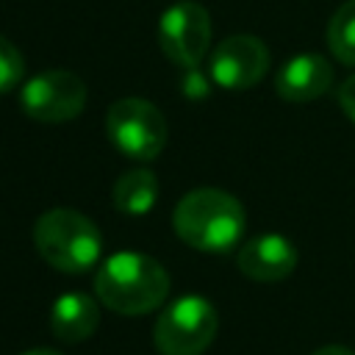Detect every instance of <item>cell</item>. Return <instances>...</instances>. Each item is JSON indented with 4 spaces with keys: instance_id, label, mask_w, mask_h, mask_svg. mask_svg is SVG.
I'll return each mask as SVG.
<instances>
[{
    "instance_id": "6da1fadb",
    "label": "cell",
    "mask_w": 355,
    "mask_h": 355,
    "mask_svg": "<svg viewBox=\"0 0 355 355\" xmlns=\"http://www.w3.org/2000/svg\"><path fill=\"white\" fill-rule=\"evenodd\" d=\"M94 294L103 305L116 313H150L166 300L169 275L155 258L133 250H119L108 255L97 269Z\"/></svg>"
},
{
    "instance_id": "7a4b0ae2",
    "label": "cell",
    "mask_w": 355,
    "mask_h": 355,
    "mask_svg": "<svg viewBox=\"0 0 355 355\" xmlns=\"http://www.w3.org/2000/svg\"><path fill=\"white\" fill-rule=\"evenodd\" d=\"M172 227L180 241L200 252H225L241 239L247 216L233 194L202 186L180 197L172 211Z\"/></svg>"
},
{
    "instance_id": "3957f363",
    "label": "cell",
    "mask_w": 355,
    "mask_h": 355,
    "mask_svg": "<svg viewBox=\"0 0 355 355\" xmlns=\"http://www.w3.org/2000/svg\"><path fill=\"white\" fill-rule=\"evenodd\" d=\"M33 241L39 255L58 272H89L100 252L103 239L97 225L75 208H50L36 219Z\"/></svg>"
},
{
    "instance_id": "277c9868",
    "label": "cell",
    "mask_w": 355,
    "mask_h": 355,
    "mask_svg": "<svg viewBox=\"0 0 355 355\" xmlns=\"http://www.w3.org/2000/svg\"><path fill=\"white\" fill-rule=\"evenodd\" d=\"M216 327V308L200 294H183L161 311L153 327V341L161 355H202L211 347Z\"/></svg>"
},
{
    "instance_id": "5b68a950",
    "label": "cell",
    "mask_w": 355,
    "mask_h": 355,
    "mask_svg": "<svg viewBox=\"0 0 355 355\" xmlns=\"http://www.w3.org/2000/svg\"><path fill=\"white\" fill-rule=\"evenodd\" d=\"M111 144L136 161L155 158L166 144V119L144 97H122L105 114Z\"/></svg>"
},
{
    "instance_id": "8992f818",
    "label": "cell",
    "mask_w": 355,
    "mask_h": 355,
    "mask_svg": "<svg viewBox=\"0 0 355 355\" xmlns=\"http://www.w3.org/2000/svg\"><path fill=\"white\" fill-rule=\"evenodd\" d=\"M19 105L36 122H69L86 105V83L69 69H47L25 80Z\"/></svg>"
},
{
    "instance_id": "52a82bcc",
    "label": "cell",
    "mask_w": 355,
    "mask_h": 355,
    "mask_svg": "<svg viewBox=\"0 0 355 355\" xmlns=\"http://www.w3.org/2000/svg\"><path fill=\"white\" fill-rule=\"evenodd\" d=\"M158 44L172 64L183 69L200 67L211 44L208 11L194 0L172 3L158 19Z\"/></svg>"
},
{
    "instance_id": "ba28073f",
    "label": "cell",
    "mask_w": 355,
    "mask_h": 355,
    "mask_svg": "<svg viewBox=\"0 0 355 355\" xmlns=\"http://www.w3.org/2000/svg\"><path fill=\"white\" fill-rule=\"evenodd\" d=\"M269 69V50L252 33H233L211 53V78L222 89H250L261 83Z\"/></svg>"
},
{
    "instance_id": "9c48e42d",
    "label": "cell",
    "mask_w": 355,
    "mask_h": 355,
    "mask_svg": "<svg viewBox=\"0 0 355 355\" xmlns=\"http://www.w3.org/2000/svg\"><path fill=\"white\" fill-rule=\"evenodd\" d=\"M236 263L241 275L255 283H277L294 272L297 247L280 233H261L244 241V247L236 255Z\"/></svg>"
},
{
    "instance_id": "30bf717a",
    "label": "cell",
    "mask_w": 355,
    "mask_h": 355,
    "mask_svg": "<svg viewBox=\"0 0 355 355\" xmlns=\"http://www.w3.org/2000/svg\"><path fill=\"white\" fill-rule=\"evenodd\" d=\"M333 86V67L319 53L291 55L275 78V92L286 103H311Z\"/></svg>"
},
{
    "instance_id": "8fae6325",
    "label": "cell",
    "mask_w": 355,
    "mask_h": 355,
    "mask_svg": "<svg viewBox=\"0 0 355 355\" xmlns=\"http://www.w3.org/2000/svg\"><path fill=\"white\" fill-rule=\"evenodd\" d=\"M100 324L97 302L83 291L61 294L50 308V330L64 344H78L89 338Z\"/></svg>"
},
{
    "instance_id": "7c38bea8",
    "label": "cell",
    "mask_w": 355,
    "mask_h": 355,
    "mask_svg": "<svg viewBox=\"0 0 355 355\" xmlns=\"http://www.w3.org/2000/svg\"><path fill=\"white\" fill-rule=\"evenodd\" d=\"M158 200V178L150 169H128L114 186V205L128 216H144Z\"/></svg>"
},
{
    "instance_id": "4fadbf2b",
    "label": "cell",
    "mask_w": 355,
    "mask_h": 355,
    "mask_svg": "<svg viewBox=\"0 0 355 355\" xmlns=\"http://www.w3.org/2000/svg\"><path fill=\"white\" fill-rule=\"evenodd\" d=\"M327 47L341 64L355 67V0L341 3L333 11L327 22Z\"/></svg>"
},
{
    "instance_id": "5bb4252c",
    "label": "cell",
    "mask_w": 355,
    "mask_h": 355,
    "mask_svg": "<svg viewBox=\"0 0 355 355\" xmlns=\"http://www.w3.org/2000/svg\"><path fill=\"white\" fill-rule=\"evenodd\" d=\"M25 75V61H22V53L14 47V42H8L3 33H0V94L3 92H11Z\"/></svg>"
},
{
    "instance_id": "9a60e30c",
    "label": "cell",
    "mask_w": 355,
    "mask_h": 355,
    "mask_svg": "<svg viewBox=\"0 0 355 355\" xmlns=\"http://www.w3.org/2000/svg\"><path fill=\"white\" fill-rule=\"evenodd\" d=\"M338 105H341V111L349 116V122L355 125V75H349V78L341 83V89H338Z\"/></svg>"
},
{
    "instance_id": "2e32d148",
    "label": "cell",
    "mask_w": 355,
    "mask_h": 355,
    "mask_svg": "<svg viewBox=\"0 0 355 355\" xmlns=\"http://www.w3.org/2000/svg\"><path fill=\"white\" fill-rule=\"evenodd\" d=\"M183 92H186L191 100H200V97L208 94V83L202 80V75L197 72V67L189 69V75H186V80H183Z\"/></svg>"
},
{
    "instance_id": "e0dca14e",
    "label": "cell",
    "mask_w": 355,
    "mask_h": 355,
    "mask_svg": "<svg viewBox=\"0 0 355 355\" xmlns=\"http://www.w3.org/2000/svg\"><path fill=\"white\" fill-rule=\"evenodd\" d=\"M311 355H355V349L341 347V344H327V347H319V349L311 352Z\"/></svg>"
},
{
    "instance_id": "ac0fdd59",
    "label": "cell",
    "mask_w": 355,
    "mask_h": 355,
    "mask_svg": "<svg viewBox=\"0 0 355 355\" xmlns=\"http://www.w3.org/2000/svg\"><path fill=\"white\" fill-rule=\"evenodd\" d=\"M22 355H61L58 349H28V352H22Z\"/></svg>"
}]
</instances>
